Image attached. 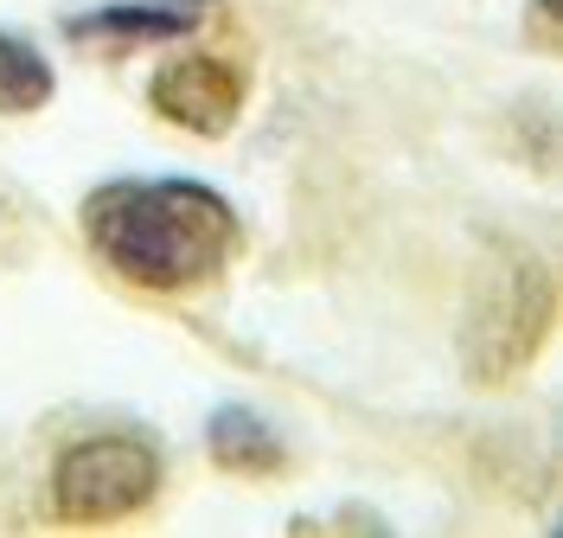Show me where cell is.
Instances as JSON below:
<instances>
[{
  "label": "cell",
  "instance_id": "obj_1",
  "mask_svg": "<svg viewBox=\"0 0 563 538\" xmlns=\"http://www.w3.org/2000/svg\"><path fill=\"white\" fill-rule=\"evenodd\" d=\"M77 224L90 256L141 295L211 288L244 244L231 199L199 179H109L84 199Z\"/></svg>",
  "mask_w": 563,
  "mask_h": 538
},
{
  "label": "cell",
  "instance_id": "obj_2",
  "mask_svg": "<svg viewBox=\"0 0 563 538\" xmlns=\"http://www.w3.org/2000/svg\"><path fill=\"white\" fill-rule=\"evenodd\" d=\"M558 321V283H551V263L512 251L487 270V283L467 308V333H461V365L474 385H506L519 378L538 347L551 340Z\"/></svg>",
  "mask_w": 563,
  "mask_h": 538
},
{
  "label": "cell",
  "instance_id": "obj_3",
  "mask_svg": "<svg viewBox=\"0 0 563 538\" xmlns=\"http://www.w3.org/2000/svg\"><path fill=\"white\" fill-rule=\"evenodd\" d=\"M161 494V455L135 436H90L52 468V519L65 526H115L135 519Z\"/></svg>",
  "mask_w": 563,
  "mask_h": 538
},
{
  "label": "cell",
  "instance_id": "obj_4",
  "mask_svg": "<svg viewBox=\"0 0 563 538\" xmlns=\"http://www.w3.org/2000/svg\"><path fill=\"white\" fill-rule=\"evenodd\" d=\"M147 103H154V116H167L174 129L218 142V135H231L238 116H244L250 77H244V65H231V58H218V52H186V58H174V65L154 72Z\"/></svg>",
  "mask_w": 563,
  "mask_h": 538
},
{
  "label": "cell",
  "instance_id": "obj_5",
  "mask_svg": "<svg viewBox=\"0 0 563 538\" xmlns=\"http://www.w3.org/2000/svg\"><path fill=\"white\" fill-rule=\"evenodd\" d=\"M206 0H161V7H97V13H77L70 39L77 45H147V39H179L199 26Z\"/></svg>",
  "mask_w": 563,
  "mask_h": 538
},
{
  "label": "cell",
  "instance_id": "obj_6",
  "mask_svg": "<svg viewBox=\"0 0 563 538\" xmlns=\"http://www.w3.org/2000/svg\"><path fill=\"white\" fill-rule=\"evenodd\" d=\"M206 449L224 474H276V468L288 462V455H282V436L269 430L256 410H244V404H224V410L211 417Z\"/></svg>",
  "mask_w": 563,
  "mask_h": 538
},
{
  "label": "cell",
  "instance_id": "obj_7",
  "mask_svg": "<svg viewBox=\"0 0 563 538\" xmlns=\"http://www.w3.org/2000/svg\"><path fill=\"white\" fill-rule=\"evenodd\" d=\"M52 90L58 77L45 65V52L20 33H0V116H33L52 103Z\"/></svg>",
  "mask_w": 563,
  "mask_h": 538
},
{
  "label": "cell",
  "instance_id": "obj_8",
  "mask_svg": "<svg viewBox=\"0 0 563 538\" xmlns=\"http://www.w3.org/2000/svg\"><path fill=\"white\" fill-rule=\"evenodd\" d=\"M531 39L538 52H558V0H531Z\"/></svg>",
  "mask_w": 563,
  "mask_h": 538
}]
</instances>
